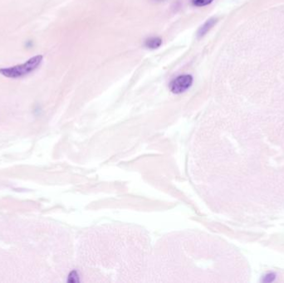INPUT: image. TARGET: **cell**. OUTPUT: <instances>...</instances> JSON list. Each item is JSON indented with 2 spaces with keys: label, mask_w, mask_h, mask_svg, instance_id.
Here are the masks:
<instances>
[{
  "label": "cell",
  "mask_w": 284,
  "mask_h": 283,
  "mask_svg": "<svg viewBox=\"0 0 284 283\" xmlns=\"http://www.w3.org/2000/svg\"><path fill=\"white\" fill-rule=\"evenodd\" d=\"M43 59L44 57L42 55H37L29 58L28 61L23 62L22 64L15 65L13 67H4V68L0 69V74L3 77L12 78V79L24 77L38 69L39 66L41 65Z\"/></svg>",
  "instance_id": "1"
},
{
  "label": "cell",
  "mask_w": 284,
  "mask_h": 283,
  "mask_svg": "<svg viewBox=\"0 0 284 283\" xmlns=\"http://www.w3.org/2000/svg\"><path fill=\"white\" fill-rule=\"evenodd\" d=\"M193 84L191 75H181L174 79L170 84V89L175 94H181L188 90Z\"/></svg>",
  "instance_id": "2"
},
{
  "label": "cell",
  "mask_w": 284,
  "mask_h": 283,
  "mask_svg": "<svg viewBox=\"0 0 284 283\" xmlns=\"http://www.w3.org/2000/svg\"><path fill=\"white\" fill-rule=\"evenodd\" d=\"M216 22H217V19H215V18H210L207 21L206 23H204V25L202 26L201 28L199 29L198 34H197L198 38L204 37L215 26Z\"/></svg>",
  "instance_id": "3"
},
{
  "label": "cell",
  "mask_w": 284,
  "mask_h": 283,
  "mask_svg": "<svg viewBox=\"0 0 284 283\" xmlns=\"http://www.w3.org/2000/svg\"><path fill=\"white\" fill-rule=\"evenodd\" d=\"M162 44V40L160 38L158 37H153V38H150L148 39L147 40H145V46L147 47V48L150 49H155L158 48L160 45Z\"/></svg>",
  "instance_id": "4"
},
{
  "label": "cell",
  "mask_w": 284,
  "mask_h": 283,
  "mask_svg": "<svg viewBox=\"0 0 284 283\" xmlns=\"http://www.w3.org/2000/svg\"><path fill=\"white\" fill-rule=\"evenodd\" d=\"M193 5L196 7H204V6L209 5L214 0H191Z\"/></svg>",
  "instance_id": "5"
}]
</instances>
